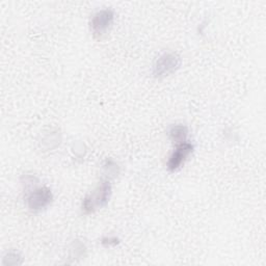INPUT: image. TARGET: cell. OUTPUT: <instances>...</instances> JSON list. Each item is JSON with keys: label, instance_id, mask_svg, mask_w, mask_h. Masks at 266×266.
Instances as JSON below:
<instances>
[{"label": "cell", "instance_id": "9c48e42d", "mask_svg": "<svg viewBox=\"0 0 266 266\" xmlns=\"http://www.w3.org/2000/svg\"><path fill=\"white\" fill-rule=\"evenodd\" d=\"M87 247L80 240H75L70 248V258L71 259H80L86 256Z\"/></svg>", "mask_w": 266, "mask_h": 266}, {"label": "cell", "instance_id": "8fae6325", "mask_svg": "<svg viewBox=\"0 0 266 266\" xmlns=\"http://www.w3.org/2000/svg\"><path fill=\"white\" fill-rule=\"evenodd\" d=\"M23 185L25 186V189L26 191H28L29 188H33L35 187V184L39 182V180H37V178L35 176V175H25V176L23 177Z\"/></svg>", "mask_w": 266, "mask_h": 266}, {"label": "cell", "instance_id": "30bf717a", "mask_svg": "<svg viewBox=\"0 0 266 266\" xmlns=\"http://www.w3.org/2000/svg\"><path fill=\"white\" fill-rule=\"evenodd\" d=\"M22 262H23V258L16 250H11L3 258V265L16 266L22 264Z\"/></svg>", "mask_w": 266, "mask_h": 266}, {"label": "cell", "instance_id": "7a4b0ae2", "mask_svg": "<svg viewBox=\"0 0 266 266\" xmlns=\"http://www.w3.org/2000/svg\"><path fill=\"white\" fill-rule=\"evenodd\" d=\"M181 65L180 56L175 52H165L159 56L153 67L155 78L161 79L176 72Z\"/></svg>", "mask_w": 266, "mask_h": 266}, {"label": "cell", "instance_id": "52a82bcc", "mask_svg": "<svg viewBox=\"0 0 266 266\" xmlns=\"http://www.w3.org/2000/svg\"><path fill=\"white\" fill-rule=\"evenodd\" d=\"M60 141H62V136L57 131H50L44 136L42 140V146L46 148L47 150H52L59 146Z\"/></svg>", "mask_w": 266, "mask_h": 266}, {"label": "cell", "instance_id": "8992f818", "mask_svg": "<svg viewBox=\"0 0 266 266\" xmlns=\"http://www.w3.org/2000/svg\"><path fill=\"white\" fill-rule=\"evenodd\" d=\"M170 139L176 143L185 142L188 136V128L185 125H173L169 129Z\"/></svg>", "mask_w": 266, "mask_h": 266}, {"label": "cell", "instance_id": "ba28073f", "mask_svg": "<svg viewBox=\"0 0 266 266\" xmlns=\"http://www.w3.org/2000/svg\"><path fill=\"white\" fill-rule=\"evenodd\" d=\"M103 170L105 176L108 179L116 178L120 174V166L119 164L111 158H107L103 163Z\"/></svg>", "mask_w": 266, "mask_h": 266}, {"label": "cell", "instance_id": "3957f363", "mask_svg": "<svg viewBox=\"0 0 266 266\" xmlns=\"http://www.w3.org/2000/svg\"><path fill=\"white\" fill-rule=\"evenodd\" d=\"M115 21V12L105 9L97 12L90 20V30L96 39L101 37L108 32Z\"/></svg>", "mask_w": 266, "mask_h": 266}, {"label": "cell", "instance_id": "7c38bea8", "mask_svg": "<svg viewBox=\"0 0 266 266\" xmlns=\"http://www.w3.org/2000/svg\"><path fill=\"white\" fill-rule=\"evenodd\" d=\"M101 243H102V246L105 248H110V247H115V246L119 245L120 240L117 237H104L101 240Z\"/></svg>", "mask_w": 266, "mask_h": 266}, {"label": "cell", "instance_id": "6da1fadb", "mask_svg": "<svg viewBox=\"0 0 266 266\" xmlns=\"http://www.w3.org/2000/svg\"><path fill=\"white\" fill-rule=\"evenodd\" d=\"M111 185L108 180L102 181L100 184L97 186L95 191L88 195L82 201L81 208L85 214H90L99 209L106 206V204L109 202L111 195Z\"/></svg>", "mask_w": 266, "mask_h": 266}, {"label": "cell", "instance_id": "5b68a950", "mask_svg": "<svg viewBox=\"0 0 266 266\" xmlns=\"http://www.w3.org/2000/svg\"><path fill=\"white\" fill-rule=\"evenodd\" d=\"M193 152H194L193 143L187 142L179 143L177 148L174 150L172 155L170 156L168 163H166L168 170L171 172H175L178 169H180L181 165L186 161V159L193 153Z\"/></svg>", "mask_w": 266, "mask_h": 266}, {"label": "cell", "instance_id": "277c9868", "mask_svg": "<svg viewBox=\"0 0 266 266\" xmlns=\"http://www.w3.org/2000/svg\"><path fill=\"white\" fill-rule=\"evenodd\" d=\"M52 200L53 195L50 188L46 186L35 187L28 194L27 206L32 211L39 212L48 207Z\"/></svg>", "mask_w": 266, "mask_h": 266}]
</instances>
